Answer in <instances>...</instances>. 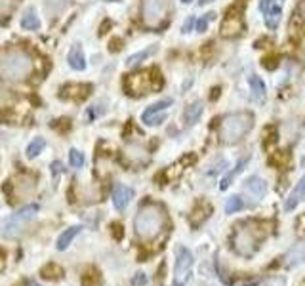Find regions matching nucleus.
<instances>
[{
  "instance_id": "nucleus-1",
  "label": "nucleus",
  "mask_w": 305,
  "mask_h": 286,
  "mask_svg": "<svg viewBox=\"0 0 305 286\" xmlns=\"http://www.w3.org/2000/svg\"><path fill=\"white\" fill-rule=\"evenodd\" d=\"M33 69L35 61L25 50L12 48L0 54V78L4 80H25Z\"/></svg>"
},
{
  "instance_id": "nucleus-2",
  "label": "nucleus",
  "mask_w": 305,
  "mask_h": 286,
  "mask_svg": "<svg viewBox=\"0 0 305 286\" xmlns=\"http://www.w3.org/2000/svg\"><path fill=\"white\" fill-rule=\"evenodd\" d=\"M166 223V214L161 204L155 202H147L141 208L137 210L135 219H133V227H135V235L141 240H152L159 237Z\"/></svg>"
},
{
  "instance_id": "nucleus-3",
  "label": "nucleus",
  "mask_w": 305,
  "mask_h": 286,
  "mask_svg": "<svg viewBox=\"0 0 305 286\" xmlns=\"http://www.w3.org/2000/svg\"><path fill=\"white\" fill-rule=\"evenodd\" d=\"M265 223L261 221H244L235 227L233 235V250L238 256L250 257L254 256L259 248V242L265 238Z\"/></svg>"
},
{
  "instance_id": "nucleus-4",
  "label": "nucleus",
  "mask_w": 305,
  "mask_h": 286,
  "mask_svg": "<svg viewBox=\"0 0 305 286\" xmlns=\"http://www.w3.org/2000/svg\"><path fill=\"white\" fill-rule=\"evenodd\" d=\"M164 80H162L159 69H145V71H139V73H133V75H128L126 80H124V90L126 94L130 95H145L151 94L155 90H161Z\"/></svg>"
},
{
  "instance_id": "nucleus-5",
  "label": "nucleus",
  "mask_w": 305,
  "mask_h": 286,
  "mask_svg": "<svg viewBox=\"0 0 305 286\" xmlns=\"http://www.w3.org/2000/svg\"><path fill=\"white\" fill-rule=\"evenodd\" d=\"M254 126V114L248 111L231 113L221 122V139L225 143H237L246 135Z\"/></svg>"
},
{
  "instance_id": "nucleus-6",
  "label": "nucleus",
  "mask_w": 305,
  "mask_h": 286,
  "mask_svg": "<svg viewBox=\"0 0 305 286\" xmlns=\"http://www.w3.org/2000/svg\"><path fill=\"white\" fill-rule=\"evenodd\" d=\"M38 206L37 204H27L23 208H19L16 214H12L8 219H6V225H4V238H16L19 237L25 227L33 219L37 218Z\"/></svg>"
},
{
  "instance_id": "nucleus-7",
  "label": "nucleus",
  "mask_w": 305,
  "mask_h": 286,
  "mask_svg": "<svg viewBox=\"0 0 305 286\" xmlns=\"http://www.w3.org/2000/svg\"><path fill=\"white\" fill-rule=\"evenodd\" d=\"M170 12V0H143L141 2V18L147 27L157 29L162 21L168 18Z\"/></svg>"
},
{
  "instance_id": "nucleus-8",
  "label": "nucleus",
  "mask_w": 305,
  "mask_h": 286,
  "mask_svg": "<svg viewBox=\"0 0 305 286\" xmlns=\"http://www.w3.org/2000/svg\"><path fill=\"white\" fill-rule=\"evenodd\" d=\"M242 29H244V23H242V4H233L225 12V16H223L219 33H221L223 38H235L242 33Z\"/></svg>"
},
{
  "instance_id": "nucleus-9",
  "label": "nucleus",
  "mask_w": 305,
  "mask_h": 286,
  "mask_svg": "<svg viewBox=\"0 0 305 286\" xmlns=\"http://www.w3.org/2000/svg\"><path fill=\"white\" fill-rule=\"evenodd\" d=\"M92 84H78V82H73V84H65L59 92V97L63 99H69V101H84L88 95L92 94Z\"/></svg>"
},
{
  "instance_id": "nucleus-10",
  "label": "nucleus",
  "mask_w": 305,
  "mask_h": 286,
  "mask_svg": "<svg viewBox=\"0 0 305 286\" xmlns=\"http://www.w3.org/2000/svg\"><path fill=\"white\" fill-rule=\"evenodd\" d=\"M191 267H193V254L185 246H180L176 252V278L181 280L189 275Z\"/></svg>"
},
{
  "instance_id": "nucleus-11",
  "label": "nucleus",
  "mask_w": 305,
  "mask_h": 286,
  "mask_svg": "<svg viewBox=\"0 0 305 286\" xmlns=\"http://www.w3.org/2000/svg\"><path fill=\"white\" fill-rule=\"evenodd\" d=\"M210 214H212V204H210V202H204V200H199L189 216L191 225H193V227H200V225L210 218Z\"/></svg>"
},
{
  "instance_id": "nucleus-12",
  "label": "nucleus",
  "mask_w": 305,
  "mask_h": 286,
  "mask_svg": "<svg viewBox=\"0 0 305 286\" xmlns=\"http://www.w3.org/2000/svg\"><path fill=\"white\" fill-rule=\"evenodd\" d=\"M244 191H246L252 199L261 200L267 193V183L265 180H261V178H257V176H250V178L244 181Z\"/></svg>"
},
{
  "instance_id": "nucleus-13",
  "label": "nucleus",
  "mask_w": 305,
  "mask_h": 286,
  "mask_svg": "<svg viewBox=\"0 0 305 286\" xmlns=\"http://www.w3.org/2000/svg\"><path fill=\"white\" fill-rule=\"evenodd\" d=\"M133 199V189L132 187H126V185H114L113 189V204L116 210H124L128 204H130V200Z\"/></svg>"
},
{
  "instance_id": "nucleus-14",
  "label": "nucleus",
  "mask_w": 305,
  "mask_h": 286,
  "mask_svg": "<svg viewBox=\"0 0 305 286\" xmlns=\"http://www.w3.org/2000/svg\"><path fill=\"white\" fill-rule=\"evenodd\" d=\"M305 261V240H297L294 246L286 252L284 263L288 267H295Z\"/></svg>"
},
{
  "instance_id": "nucleus-15",
  "label": "nucleus",
  "mask_w": 305,
  "mask_h": 286,
  "mask_svg": "<svg viewBox=\"0 0 305 286\" xmlns=\"http://www.w3.org/2000/svg\"><path fill=\"white\" fill-rule=\"evenodd\" d=\"M67 61H69V67H71L73 71H84L86 57H84V52H82V46H80V44H73V46H71L69 56H67Z\"/></svg>"
},
{
  "instance_id": "nucleus-16",
  "label": "nucleus",
  "mask_w": 305,
  "mask_h": 286,
  "mask_svg": "<svg viewBox=\"0 0 305 286\" xmlns=\"http://www.w3.org/2000/svg\"><path fill=\"white\" fill-rule=\"evenodd\" d=\"M12 187H16V191H18L19 197H25V195H31V193L35 191V187H37V181H35V178H33V176L21 174V176H18V178H16V183L12 181Z\"/></svg>"
},
{
  "instance_id": "nucleus-17",
  "label": "nucleus",
  "mask_w": 305,
  "mask_h": 286,
  "mask_svg": "<svg viewBox=\"0 0 305 286\" xmlns=\"http://www.w3.org/2000/svg\"><path fill=\"white\" fill-rule=\"evenodd\" d=\"M303 199H305V176L294 187V191L288 195V199L284 200V210L286 212H292V210L299 204V200H303Z\"/></svg>"
},
{
  "instance_id": "nucleus-18",
  "label": "nucleus",
  "mask_w": 305,
  "mask_h": 286,
  "mask_svg": "<svg viewBox=\"0 0 305 286\" xmlns=\"http://www.w3.org/2000/svg\"><path fill=\"white\" fill-rule=\"evenodd\" d=\"M204 113V103L202 101H193L191 105H187V109H185V113H183V118H185V124L187 126H193V124H197L200 120V116Z\"/></svg>"
},
{
  "instance_id": "nucleus-19",
  "label": "nucleus",
  "mask_w": 305,
  "mask_h": 286,
  "mask_svg": "<svg viewBox=\"0 0 305 286\" xmlns=\"http://www.w3.org/2000/svg\"><path fill=\"white\" fill-rule=\"evenodd\" d=\"M80 231H82V225H73V227L65 229V231L61 233V237L57 238V250H65V248H69V244L80 235Z\"/></svg>"
},
{
  "instance_id": "nucleus-20",
  "label": "nucleus",
  "mask_w": 305,
  "mask_h": 286,
  "mask_svg": "<svg viewBox=\"0 0 305 286\" xmlns=\"http://www.w3.org/2000/svg\"><path fill=\"white\" fill-rule=\"evenodd\" d=\"M250 88H252L254 99H256L257 103H263V101H265V95H267V88H265V84H263V80H261L257 75H252L250 76Z\"/></svg>"
},
{
  "instance_id": "nucleus-21",
  "label": "nucleus",
  "mask_w": 305,
  "mask_h": 286,
  "mask_svg": "<svg viewBox=\"0 0 305 286\" xmlns=\"http://www.w3.org/2000/svg\"><path fill=\"white\" fill-rule=\"evenodd\" d=\"M40 275H42V278H46V280H59L61 276L65 275V271H63L61 265L50 261V263H46V265L40 269Z\"/></svg>"
},
{
  "instance_id": "nucleus-22",
  "label": "nucleus",
  "mask_w": 305,
  "mask_h": 286,
  "mask_svg": "<svg viewBox=\"0 0 305 286\" xmlns=\"http://www.w3.org/2000/svg\"><path fill=\"white\" fill-rule=\"evenodd\" d=\"M157 50H159V46H157V44H152V46L145 48V50L137 52V54H132V56L126 59V67H135V65H139V63H141V61H145L147 57H151L152 54H157Z\"/></svg>"
},
{
  "instance_id": "nucleus-23",
  "label": "nucleus",
  "mask_w": 305,
  "mask_h": 286,
  "mask_svg": "<svg viewBox=\"0 0 305 286\" xmlns=\"http://www.w3.org/2000/svg\"><path fill=\"white\" fill-rule=\"evenodd\" d=\"M280 18H282V10H280V6L273 4V6L265 12V25L271 29V31H275V29L278 27V23H280Z\"/></svg>"
},
{
  "instance_id": "nucleus-24",
  "label": "nucleus",
  "mask_w": 305,
  "mask_h": 286,
  "mask_svg": "<svg viewBox=\"0 0 305 286\" xmlns=\"http://www.w3.org/2000/svg\"><path fill=\"white\" fill-rule=\"evenodd\" d=\"M172 103H174V101H172L170 97H166V99H161V101H157V103L149 105V107L143 111L141 120L149 118V116H152V114H159V113H162V111H166L168 107H172Z\"/></svg>"
},
{
  "instance_id": "nucleus-25",
  "label": "nucleus",
  "mask_w": 305,
  "mask_h": 286,
  "mask_svg": "<svg viewBox=\"0 0 305 286\" xmlns=\"http://www.w3.org/2000/svg\"><path fill=\"white\" fill-rule=\"evenodd\" d=\"M21 27L27 29V31H38L40 29V19H38L37 12L35 10H27L21 18Z\"/></svg>"
},
{
  "instance_id": "nucleus-26",
  "label": "nucleus",
  "mask_w": 305,
  "mask_h": 286,
  "mask_svg": "<svg viewBox=\"0 0 305 286\" xmlns=\"http://www.w3.org/2000/svg\"><path fill=\"white\" fill-rule=\"evenodd\" d=\"M44 147H46V139H44V137H35V139L27 145V151H25L27 159H37L38 155L44 151Z\"/></svg>"
},
{
  "instance_id": "nucleus-27",
  "label": "nucleus",
  "mask_w": 305,
  "mask_h": 286,
  "mask_svg": "<svg viewBox=\"0 0 305 286\" xmlns=\"http://www.w3.org/2000/svg\"><path fill=\"white\" fill-rule=\"evenodd\" d=\"M246 164H248V157H244L242 161H238V164L235 166V170H231V172L227 174V176H225V178L221 180V183H219V189H221V191L227 189L229 185H231V181H233V178H235L237 174H240V172L244 170V166H246Z\"/></svg>"
},
{
  "instance_id": "nucleus-28",
  "label": "nucleus",
  "mask_w": 305,
  "mask_h": 286,
  "mask_svg": "<svg viewBox=\"0 0 305 286\" xmlns=\"http://www.w3.org/2000/svg\"><path fill=\"white\" fill-rule=\"evenodd\" d=\"M69 6V0H46V12L52 18H57Z\"/></svg>"
},
{
  "instance_id": "nucleus-29",
  "label": "nucleus",
  "mask_w": 305,
  "mask_h": 286,
  "mask_svg": "<svg viewBox=\"0 0 305 286\" xmlns=\"http://www.w3.org/2000/svg\"><path fill=\"white\" fill-rule=\"evenodd\" d=\"M288 162H290V153L288 151H275L269 157V164L276 166V168H284Z\"/></svg>"
},
{
  "instance_id": "nucleus-30",
  "label": "nucleus",
  "mask_w": 305,
  "mask_h": 286,
  "mask_svg": "<svg viewBox=\"0 0 305 286\" xmlns=\"http://www.w3.org/2000/svg\"><path fill=\"white\" fill-rule=\"evenodd\" d=\"M99 271L97 269H94V267H90V269H86L84 275L80 276V282H82V286H95L99 284Z\"/></svg>"
},
{
  "instance_id": "nucleus-31",
  "label": "nucleus",
  "mask_w": 305,
  "mask_h": 286,
  "mask_svg": "<svg viewBox=\"0 0 305 286\" xmlns=\"http://www.w3.org/2000/svg\"><path fill=\"white\" fill-rule=\"evenodd\" d=\"M263 147L265 149H269V145H273V143H276V139H278V132H276V126L275 124H271V126H267L265 132H263Z\"/></svg>"
},
{
  "instance_id": "nucleus-32",
  "label": "nucleus",
  "mask_w": 305,
  "mask_h": 286,
  "mask_svg": "<svg viewBox=\"0 0 305 286\" xmlns=\"http://www.w3.org/2000/svg\"><path fill=\"white\" fill-rule=\"evenodd\" d=\"M242 208H244V202L240 197H229L227 202H225V214H235Z\"/></svg>"
},
{
  "instance_id": "nucleus-33",
  "label": "nucleus",
  "mask_w": 305,
  "mask_h": 286,
  "mask_svg": "<svg viewBox=\"0 0 305 286\" xmlns=\"http://www.w3.org/2000/svg\"><path fill=\"white\" fill-rule=\"evenodd\" d=\"M69 162H71L73 168H82L84 166V155L78 149H71L69 151Z\"/></svg>"
},
{
  "instance_id": "nucleus-34",
  "label": "nucleus",
  "mask_w": 305,
  "mask_h": 286,
  "mask_svg": "<svg viewBox=\"0 0 305 286\" xmlns=\"http://www.w3.org/2000/svg\"><path fill=\"white\" fill-rule=\"evenodd\" d=\"M278 65H280V57L278 56H267L261 59V67L267 71H275Z\"/></svg>"
},
{
  "instance_id": "nucleus-35",
  "label": "nucleus",
  "mask_w": 305,
  "mask_h": 286,
  "mask_svg": "<svg viewBox=\"0 0 305 286\" xmlns=\"http://www.w3.org/2000/svg\"><path fill=\"white\" fill-rule=\"evenodd\" d=\"M105 113V107L103 103H95L92 107H88V111H86V116H88V120H94L97 116H101Z\"/></svg>"
},
{
  "instance_id": "nucleus-36",
  "label": "nucleus",
  "mask_w": 305,
  "mask_h": 286,
  "mask_svg": "<svg viewBox=\"0 0 305 286\" xmlns=\"http://www.w3.org/2000/svg\"><path fill=\"white\" fill-rule=\"evenodd\" d=\"M18 2L19 0H0V18H4V16H8L10 12H14Z\"/></svg>"
},
{
  "instance_id": "nucleus-37",
  "label": "nucleus",
  "mask_w": 305,
  "mask_h": 286,
  "mask_svg": "<svg viewBox=\"0 0 305 286\" xmlns=\"http://www.w3.org/2000/svg\"><path fill=\"white\" fill-rule=\"evenodd\" d=\"M166 118H168V114H166V111H162V113L152 114V116H149V118H145L143 122L147 124V126H159V124H162Z\"/></svg>"
},
{
  "instance_id": "nucleus-38",
  "label": "nucleus",
  "mask_w": 305,
  "mask_h": 286,
  "mask_svg": "<svg viewBox=\"0 0 305 286\" xmlns=\"http://www.w3.org/2000/svg\"><path fill=\"white\" fill-rule=\"evenodd\" d=\"M214 18H216V14H206V16H202V18L197 21V31H199V33H204V31L208 29V23Z\"/></svg>"
},
{
  "instance_id": "nucleus-39",
  "label": "nucleus",
  "mask_w": 305,
  "mask_h": 286,
  "mask_svg": "<svg viewBox=\"0 0 305 286\" xmlns=\"http://www.w3.org/2000/svg\"><path fill=\"white\" fill-rule=\"evenodd\" d=\"M111 233H113V237L116 238V240H122V237H124V227H122V223H118V221L111 223Z\"/></svg>"
},
{
  "instance_id": "nucleus-40",
  "label": "nucleus",
  "mask_w": 305,
  "mask_h": 286,
  "mask_svg": "<svg viewBox=\"0 0 305 286\" xmlns=\"http://www.w3.org/2000/svg\"><path fill=\"white\" fill-rule=\"evenodd\" d=\"M210 168H212V170H210V174H218V172H221V170H225V168H227V161H225V159H218V162H216V164H212Z\"/></svg>"
},
{
  "instance_id": "nucleus-41",
  "label": "nucleus",
  "mask_w": 305,
  "mask_h": 286,
  "mask_svg": "<svg viewBox=\"0 0 305 286\" xmlns=\"http://www.w3.org/2000/svg\"><path fill=\"white\" fill-rule=\"evenodd\" d=\"M133 286H145L147 284V275L145 273H135V276L132 278Z\"/></svg>"
},
{
  "instance_id": "nucleus-42",
  "label": "nucleus",
  "mask_w": 305,
  "mask_h": 286,
  "mask_svg": "<svg viewBox=\"0 0 305 286\" xmlns=\"http://www.w3.org/2000/svg\"><path fill=\"white\" fill-rule=\"evenodd\" d=\"M195 25H197V19L191 16V18H187V21L183 23V29H181V33H185V35H187V33H191V31H193V27H195Z\"/></svg>"
},
{
  "instance_id": "nucleus-43",
  "label": "nucleus",
  "mask_w": 305,
  "mask_h": 286,
  "mask_svg": "<svg viewBox=\"0 0 305 286\" xmlns=\"http://www.w3.org/2000/svg\"><path fill=\"white\" fill-rule=\"evenodd\" d=\"M50 170H52V174H54V178H57V176L63 172V164H61L59 161L52 162V164H50Z\"/></svg>"
},
{
  "instance_id": "nucleus-44",
  "label": "nucleus",
  "mask_w": 305,
  "mask_h": 286,
  "mask_svg": "<svg viewBox=\"0 0 305 286\" xmlns=\"http://www.w3.org/2000/svg\"><path fill=\"white\" fill-rule=\"evenodd\" d=\"M273 4H275V0H261V4H259V8H261V12H263V14H265L267 10L271 8V6H273Z\"/></svg>"
},
{
  "instance_id": "nucleus-45",
  "label": "nucleus",
  "mask_w": 305,
  "mask_h": 286,
  "mask_svg": "<svg viewBox=\"0 0 305 286\" xmlns=\"http://www.w3.org/2000/svg\"><path fill=\"white\" fill-rule=\"evenodd\" d=\"M120 44H122V40H120V38H114L113 42H111V46H109V50H111V52H118V50H120Z\"/></svg>"
},
{
  "instance_id": "nucleus-46",
  "label": "nucleus",
  "mask_w": 305,
  "mask_h": 286,
  "mask_svg": "<svg viewBox=\"0 0 305 286\" xmlns=\"http://www.w3.org/2000/svg\"><path fill=\"white\" fill-rule=\"evenodd\" d=\"M219 92H221V88H219V86H214V88H212V94H210V99L216 101L219 97Z\"/></svg>"
},
{
  "instance_id": "nucleus-47",
  "label": "nucleus",
  "mask_w": 305,
  "mask_h": 286,
  "mask_svg": "<svg viewBox=\"0 0 305 286\" xmlns=\"http://www.w3.org/2000/svg\"><path fill=\"white\" fill-rule=\"evenodd\" d=\"M27 286H40L37 280H27Z\"/></svg>"
},
{
  "instance_id": "nucleus-48",
  "label": "nucleus",
  "mask_w": 305,
  "mask_h": 286,
  "mask_svg": "<svg viewBox=\"0 0 305 286\" xmlns=\"http://www.w3.org/2000/svg\"><path fill=\"white\" fill-rule=\"evenodd\" d=\"M208 2H212V0H199L200 6H204V4H208Z\"/></svg>"
},
{
  "instance_id": "nucleus-49",
  "label": "nucleus",
  "mask_w": 305,
  "mask_h": 286,
  "mask_svg": "<svg viewBox=\"0 0 305 286\" xmlns=\"http://www.w3.org/2000/svg\"><path fill=\"white\" fill-rule=\"evenodd\" d=\"M181 2H183V4H191V2H193V0H181Z\"/></svg>"
},
{
  "instance_id": "nucleus-50",
  "label": "nucleus",
  "mask_w": 305,
  "mask_h": 286,
  "mask_svg": "<svg viewBox=\"0 0 305 286\" xmlns=\"http://www.w3.org/2000/svg\"><path fill=\"white\" fill-rule=\"evenodd\" d=\"M172 286H181V282H174Z\"/></svg>"
}]
</instances>
